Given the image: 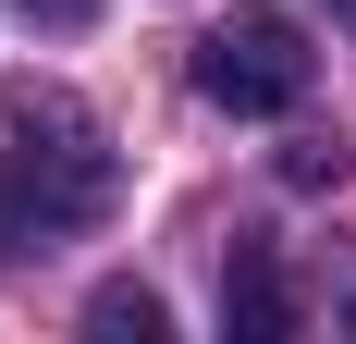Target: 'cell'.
Segmentation results:
<instances>
[{"label":"cell","mask_w":356,"mask_h":344,"mask_svg":"<svg viewBox=\"0 0 356 344\" xmlns=\"http://www.w3.org/2000/svg\"><path fill=\"white\" fill-rule=\"evenodd\" d=\"M25 13H37V25H74V13H86V0H25Z\"/></svg>","instance_id":"cell-6"},{"label":"cell","mask_w":356,"mask_h":344,"mask_svg":"<svg viewBox=\"0 0 356 344\" xmlns=\"http://www.w3.org/2000/svg\"><path fill=\"white\" fill-rule=\"evenodd\" d=\"M111 197H123L111 123L74 86H13L0 99V271L86 234V221H111Z\"/></svg>","instance_id":"cell-1"},{"label":"cell","mask_w":356,"mask_h":344,"mask_svg":"<svg viewBox=\"0 0 356 344\" xmlns=\"http://www.w3.org/2000/svg\"><path fill=\"white\" fill-rule=\"evenodd\" d=\"M307 74H320V62H307V25H295V13H234V25L197 37V99H209V111H246V123L295 111Z\"/></svg>","instance_id":"cell-2"},{"label":"cell","mask_w":356,"mask_h":344,"mask_svg":"<svg viewBox=\"0 0 356 344\" xmlns=\"http://www.w3.org/2000/svg\"><path fill=\"white\" fill-rule=\"evenodd\" d=\"M86 332H99V344H160L172 308H160L147 283H99V295H86Z\"/></svg>","instance_id":"cell-4"},{"label":"cell","mask_w":356,"mask_h":344,"mask_svg":"<svg viewBox=\"0 0 356 344\" xmlns=\"http://www.w3.org/2000/svg\"><path fill=\"white\" fill-rule=\"evenodd\" d=\"M221 332H234V344H283L295 332V295H283V271H270L258 246L221 258Z\"/></svg>","instance_id":"cell-3"},{"label":"cell","mask_w":356,"mask_h":344,"mask_svg":"<svg viewBox=\"0 0 356 344\" xmlns=\"http://www.w3.org/2000/svg\"><path fill=\"white\" fill-rule=\"evenodd\" d=\"M344 13H356V0H344Z\"/></svg>","instance_id":"cell-7"},{"label":"cell","mask_w":356,"mask_h":344,"mask_svg":"<svg viewBox=\"0 0 356 344\" xmlns=\"http://www.w3.org/2000/svg\"><path fill=\"white\" fill-rule=\"evenodd\" d=\"M283 185H344V148H320V136L283 148Z\"/></svg>","instance_id":"cell-5"}]
</instances>
